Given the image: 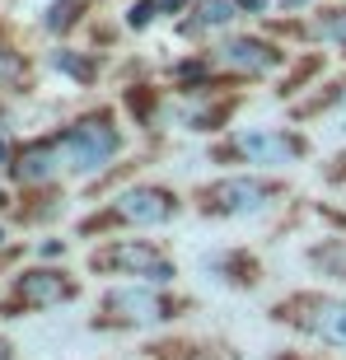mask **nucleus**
Segmentation results:
<instances>
[{"label": "nucleus", "instance_id": "obj_16", "mask_svg": "<svg viewBox=\"0 0 346 360\" xmlns=\"http://www.w3.org/2000/svg\"><path fill=\"white\" fill-rule=\"evenodd\" d=\"M305 262L319 271V276H333V281H342V285H346V234H328V239L309 243Z\"/></svg>", "mask_w": 346, "mask_h": 360}, {"label": "nucleus", "instance_id": "obj_9", "mask_svg": "<svg viewBox=\"0 0 346 360\" xmlns=\"http://www.w3.org/2000/svg\"><path fill=\"white\" fill-rule=\"evenodd\" d=\"M75 295H80V281L75 276H66L61 267H33V271H19L14 276L10 309L14 314H38V309L70 304Z\"/></svg>", "mask_w": 346, "mask_h": 360}, {"label": "nucleus", "instance_id": "obj_19", "mask_svg": "<svg viewBox=\"0 0 346 360\" xmlns=\"http://www.w3.org/2000/svg\"><path fill=\"white\" fill-rule=\"evenodd\" d=\"M80 14H84V0H56L47 10V19H42V28L47 33H66V28L80 24Z\"/></svg>", "mask_w": 346, "mask_h": 360}, {"label": "nucleus", "instance_id": "obj_1", "mask_svg": "<svg viewBox=\"0 0 346 360\" xmlns=\"http://www.w3.org/2000/svg\"><path fill=\"white\" fill-rule=\"evenodd\" d=\"M183 314H192V300L187 295H173L169 285H113L98 300V314H94V328H117V333H150V328H164V323H178Z\"/></svg>", "mask_w": 346, "mask_h": 360}, {"label": "nucleus", "instance_id": "obj_4", "mask_svg": "<svg viewBox=\"0 0 346 360\" xmlns=\"http://www.w3.org/2000/svg\"><path fill=\"white\" fill-rule=\"evenodd\" d=\"M309 155H314V141L295 127H243L211 146V160H234L253 169H286V164H305Z\"/></svg>", "mask_w": 346, "mask_h": 360}, {"label": "nucleus", "instance_id": "obj_15", "mask_svg": "<svg viewBox=\"0 0 346 360\" xmlns=\"http://www.w3.org/2000/svg\"><path fill=\"white\" fill-rule=\"evenodd\" d=\"M333 108H346V75H342V80H328V84L305 89V98H295V103H290V117L295 122L323 117V112H333Z\"/></svg>", "mask_w": 346, "mask_h": 360}, {"label": "nucleus", "instance_id": "obj_22", "mask_svg": "<svg viewBox=\"0 0 346 360\" xmlns=\"http://www.w3.org/2000/svg\"><path fill=\"white\" fill-rule=\"evenodd\" d=\"M234 5H239L243 14H257V19H267V10H271L276 0H234Z\"/></svg>", "mask_w": 346, "mask_h": 360}, {"label": "nucleus", "instance_id": "obj_13", "mask_svg": "<svg viewBox=\"0 0 346 360\" xmlns=\"http://www.w3.org/2000/svg\"><path fill=\"white\" fill-rule=\"evenodd\" d=\"M56 174H61V150H56V141H28L24 150H14V160H10L14 183L42 187V183H52Z\"/></svg>", "mask_w": 346, "mask_h": 360}, {"label": "nucleus", "instance_id": "obj_17", "mask_svg": "<svg viewBox=\"0 0 346 360\" xmlns=\"http://www.w3.org/2000/svg\"><path fill=\"white\" fill-rule=\"evenodd\" d=\"M323 66H328V56H323V52L295 56V61H290V75H286V80L276 84V98H281V103H295V94L314 89V80L323 75Z\"/></svg>", "mask_w": 346, "mask_h": 360}, {"label": "nucleus", "instance_id": "obj_18", "mask_svg": "<svg viewBox=\"0 0 346 360\" xmlns=\"http://www.w3.org/2000/svg\"><path fill=\"white\" fill-rule=\"evenodd\" d=\"M52 70L70 75L75 84H94V80H98V70H103V61H98V52H75V47H56V52H52Z\"/></svg>", "mask_w": 346, "mask_h": 360}, {"label": "nucleus", "instance_id": "obj_3", "mask_svg": "<svg viewBox=\"0 0 346 360\" xmlns=\"http://www.w3.org/2000/svg\"><path fill=\"white\" fill-rule=\"evenodd\" d=\"M52 141H56V150H61V169L75 174V178L103 174L108 164L122 155V146H127V136H122L113 108H94V112L75 117L70 127H61Z\"/></svg>", "mask_w": 346, "mask_h": 360}, {"label": "nucleus", "instance_id": "obj_14", "mask_svg": "<svg viewBox=\"0 0 346 360\" xmlns=\"http://www.w3.org/2000/svg\"><path fill=\"white\" fill-rule=\"evenodd\" d=\"M150 360H234V351H225L220 342H187V337H160L146 347Z\"/></svg>", "mask_w": 346, "mask_h": 360}, {"label": "nucleus", "instance_id": "obj_6", "mask_svg": "<svg viewBox=\"0 0 346 360\" xmlns=\"http://www.w3.org/2000/svg\"><path fill=\"white\" fill-rule=\"evenodd\" d=\"M187 201L173 192L169 183H132L122 187L117 197L108 201V211H98L94 220H84V234H98V229H113V225H141V229H160L173 225L183 215Z\"/></svg>", "mask_w": 346, "mask_h": 360}, {"label": "nucleus", "instance_id": "obj_5", "mask_svg": "<svg viewBox=\"0 0 346 360\" xmlns=\"http://www.w3.org/2000/svg\"><path fill=\"white\" fill-rule=\"evenodd\" d=\"M271 323L290 333L323 342L333 351H346V300L333 290H290L271 304Z\"/></svg>", "mask_w": 346, "mask_h": 360}, {"label": "nucleus", "instance_id": "obj_27", "mask_svg": "<svg viewBox=\"0 0 346 360\" xmlns=\"http://www.w3.org/2000/svg\"><path fill=\"white\" fill-rule=\"evenodd\" d=\"M0 206H5V192H0Z\"/></svg>", "mask_w": 346, "mask_h": 360}, {"label": "nucleus", "instance_id": "obj_23", "mask_svg": "<svg viewBox=\"0 0 346 360\" xmlns=\"http://www.w3.org/2000/svg\"><path fill=\"white\" fill-rule=\"evenodd\" d=\"M276 10L281 14H305V10H314V0H276Z\"/></svg>", "mask_w": 346, "mask_h": 360}, {"label": "nucleus", "instance_id": "obj_24", "mask_svg": "<svg viewBox=\"0 0 346 360\" xmlns=\"http://www.w3.org/2000/svg\"><path fill=\"white\" fill-rule=\"evenodd\" d=\"M38 253H42V257H61V253H66V243H61V239H47Z\"/></svg>", "mask_w": 346, "mask_h": 360}, {"label": "nucleus", "instance_id": "obj_26", "mask_svg": "<svg viewBox=\"0 0 346 360\" xmlns=\"http://www.w3.org/2000/svg\"><path fill=\"white\" fill-rule=\"evenodd\" d=\"M0 360H14V347L5 342V337H0Z\"/></svg>", "mask_w": 346, "mask_h": 360}, {"label": "nucleus", "instance_id": "obj_10", "mask_svg": "<svg viewBox=\"0 0 346 360\" xmlns=\"http://www.w3.org/2000/svg\"><path fill=\"white\" fill-rule=\"evenodd\" d=\"M271 38H300V42H319V47H333V52L346 56V5H323V10H314V19H295V14H286V19H276V24L267 28Z\"/></svg>", "mask_w": 346, "mask_h": 360}, {"label": "nucleus", "instance_id": "obj_21", "mask_svg": "<svg viewBox=\"0 0 346 360\" xmlns=\"http://www.w3.org/2000/svg\"><path fill=\"white\" fill-rule=\"evenodd\" d=\"M14 75H24V61H19V52L0 47V80H14Z\"/></svg>", "mask_w": 346, "mask_h": 360}, {"label": "nucleus", "instance_id": "obj_20", "mask_svg": "<svg viewBox=\"0 0 346 360\" xmlns=\"http://www.w3.org/2000/svg\"><path fill=\"white\" fill-rule=\"evenodd\" d=\"M319 174H323V183H328V187H346V150H337Z\"/></svg>", "mask_w": 346, "mask_h": 360}, {"label": "nucleus", "instance_id": "obj_28", "mask_svg": "<svg viewBox=\"0 0 346 360\" xmlns=\"http://www.w3.org/2000/svg\"><path fill=\"white\" fill-rule=\"evenodd\" d=\"M0 239H5V234H0Z\"/></svg>", "mask_w": 346, "mask_h": 360}, {"label": "nucleus", "instance_id": "obj_12", "mask_svg": "<svg viewBox=\"0 0 346 360\" xmlns=\"http://www.w3.org/2000/svg\"><path fill=\"white\" fill-rule=\"evenodd\" d=\"M243 19L234 0H192L187 14H178V38H206V33H229Z\"/></svg>", "mask_w": 346, "mask_h": 360}, {"label": "nucleus", "instance_id": "obj_11", "mask_svg": "<svg viewBox=\"0 0 346 360\" xmlns=\"http://www.w3.org/2000/svg\"><path fill=\"white\" fill-rule=\"evenodd\" d=\"M201 271L215 281V285H229V290H257L262 285V257L248 248V243H234V248H211L201 257Z\"/></svg>", "mask_w": 346, "mask_h": 360}, {"label": "nucleus", "instance_id": "obj_8", "mask_svg": "<svg viewBox=\"0 0 346 360\" xmlns=\"http://www.w3.org/2000/svg\"><path fill=\"white\" fill-rule=\"evenodd\" d=\"M89 271L98 276H136L150 285H173L178 281V262L164 253V243L150 239H108L89 253Z\"/></svg>", "mask_w": 346, "mask_h": 360}, {"label": "nucleus", "instance_id": "obj_25", "mask_svg": "<svg viewBox=\"0 0 346 360\" xmlns=\"http://www.w3.org/2000/svg\"><path fill=\"white\" fill-rule=\"evenodd\" d=\"M271 360H314V356H305V351H281V356H271Z\"/></svg>", "mask_w": 346, "mask_h": 360}, {"label": "nucleus", "instance_id": "obj_7", "mask_svg": "<svg viewBox=\"0 0 346 360\" xmlns=\"http://www.w3.org/2000/svg\"><path fill=\"white\" fill-rule=\"evenodd\" d=\"M215 61V70L225 75L229 84H253V80H267V75H281L290 66V52L281 47L271 33H220L215 47H206Z\"/></svg>", "mask_w": 346, "mask_h": 360}, {"label": "nucleus", "instance_id": "obj_2", "mask_svg": "<svg viewBox=\"0 0 346 360\" xmlns=\"http://www.w3.org/2000/svg\"><path fill=\"white\" fill-rule=\"evenodd\" d=\"M286 192L290 187L281 183V178L225 174V178H211V183L192 187V211L206 215V220H257V215L276 211Z\"/></svg>", "mask_w": 346, "mask_h": 360}]
</instances>
